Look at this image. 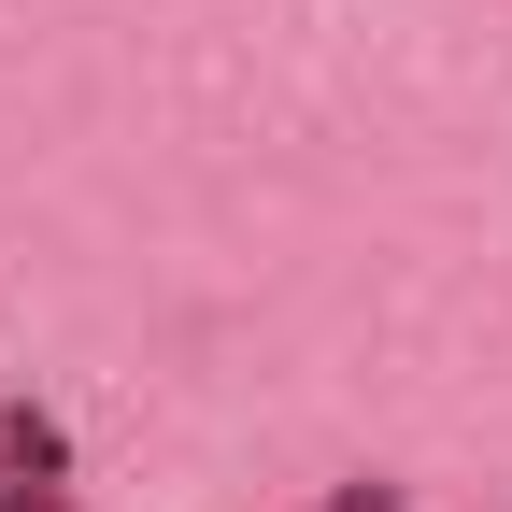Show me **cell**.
I'll return each mask as SVG.
<instances>
[{
    "label": "cell",
    "mask_w": 512,
    "mask_h": 512,
    "mask_svg": "<svg viewBox=\"0 0 512 512\" xmlns=\"http://www.w3.org/2000/svg\"><path fill=\"white\" fill-rule=\"evenodd\" d=\"M328 512H399V484H342V498H328Z\"/></svg>",
    "instance_id": "cell-1"
}]
</instances>
